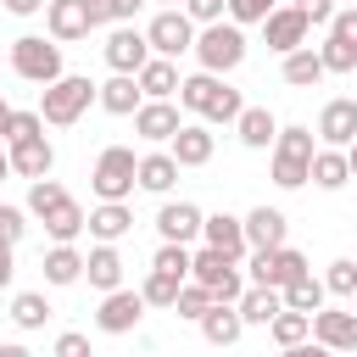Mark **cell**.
<instances>
[{"label": "cell", "instance_id": "cell-12", "mask_svg": "<svg viewBox=\"0 0 357 357\" xmlns=\"http://www.w3.org/2000/svg\"><path fill=\"white\" fill-rule=\"evenodd\" d=\"M201 223H206V212H201L195 201H167V206L156 212V234H162V240H178V245H190V240L201 234Z\"/></svg>", "mask_w": 357, "mask_h": 357}, {"label": "cell", "instance_id": "cell-23", "mask_svg": "<svg viewBox=\"0 0 357 357\" xmlns=\"http://www.w3.org/2000/svg\"><path fill=\"white\" fill-rule=\"evenodd\" d=\"M234 128H240V145H251V151H268V145L279 139V123H273L268 106H245V112L234 117Z\"/></svg>", "mask_w": 357, "mask_h": 357}, {"label": "cell", "instance_id": "cell-44", "mask_svg": "<svg viewBox=\"0 0 357 357\" xmlns=\"http://www.w3.org/2000/svg\"><path fill=\"white\" fill-rule=\"evenodd\" d=\"M268 11H273V0H229V22H268Z\"/></svg>", "mask_w": 357, "mask_h": 357}, {"label": "cell", "instance_id": "cell-32", "mask_svg": "<svg viewBox=\"0 0 357 357\" xmlns=\"http://www.w3.org/2000/svg\"><path fill=\"white\" fill-rule=\"evenodd\" d=\"M318 78H324V56H318V50H307V45H301V50H290V56H284V84L307 89V84H318Z\"/></svg>", "mask_w": 357, "mask_h": 357}, {"label": "cell", "instance_id": "cell-4", "mask_svg": "<svg viewBox=\"0 0 357 357\" xmlns=\"http://www.w3.org/2000/svg\"><path fill=\"white\" fill-rule=\"evenodd\" d=\"M89 184H95V195H100V201H128V195H134V184H139V156H134L128 145H106V151L95 156Z\"/></svg>", "mask_w": 357, "mask_h": 357}, {"label": "cell", "instance_id": "cell-15", "mask_svg": "<svg viewBox=\"0 0 357 357\" xmlns=\"http://www.w3.org/2000/svg\"><path fill=\"white\" fill-rule=\"evenodd\" d=\"M45 22H50V39H56V45L84 39V33L95 28L89 11H84V0H50V6H45Z\"/></svg>", "mask_w": 357, "mask_h": 357}, {"label": "cell", "instance_id": "cell-6", "mask_svg": "<svg viewBox=\"0 0 357 357\" xmlns=\"http://www.w3.org/2000/svg\"><path fill=\"white\" fill-rule=\"evenodd\" d=\"M145 39H151V56H184V50H195V22L178 11V6H167V11H156L151 17V28H145Z\"/></svg>", "mask_w": 357, "mask_h": 357}, {"label": "cell", "instance_id": "cell-43", "mask_svg": "<svg viewBox=\"0 0 357 357\" xmlns=\"http://www.w3.org/2000/svg\"><path fill=\"white\" fill-rule=\"evenodd\" d=\"M240 112H245V106H240V89H229V84H223V89H218V100L206 106V123H234Z\"/></svg>", "mask_w": 357, "mask_h": 357}, {"label": "cell", "instance_id": "cell-27", "mask_svg": "<svg viewBox=\"0 0 357 357\" xmlns=\"http://www.w3.org/2000/svg\"><path fill=\"white\" fill-rule=\"evenodd\" d=\"M128 229H134V212H128L123 201H100V206L89 212V234H95V240H106V245H112V240H123Z\"/></svg>", "mask_w": 357, "mask_h": 357}, {"label": "cell", "instance_id": "cell-10", "mask_svg": "<svg viewBox=\"0 0 357 357\" xmlns=\"http://www.w3.org/2000/svg\"><path fill=\"white\" fill-rule=\"evenodd\" d=\"M318 139L335 145V151H346V145L357 139V100H346V95L324 100V112H318Z\"/></svg>", "mask_w": 357, "mask_h": 357}, {"label": "cell", "instance_id": "cell-26", "mask_svg": "<svg viewBox=\"0 0 357 357\" xmlns=\"http://www.w3.org/2000/svg\"><path fill=\"white\" fill-rule=\"evenodd\" d=\"M84 229H89V218H84V206H78L73 195H67V201H61L56 212H45V234H50L56 245H73V240H78Z\"/></svg>", "mask_w": 357, "mask_h": 357}, {"label": "cell", "instance_id": "cell-8", "mask_svg": "<svg viewBox=\"0 0 357 357\" xmlns=\"http://www.w3.org/2000/svg\"><path fill=\"white\" fill-rule=\"evenodd\" d=\"M301 273H307V257H301L296 245H279V251H257V257H251V284L284 290V284H296Z\"/></svg>", "mask_w": 357, "mask_h": 357}, {"label": "cell", "instance_id": "cell-42", "mask_svg": "<svg viewBox=\"0 0 357 357\" xmlns=\"http://www.w3.org/2000/svg\"><path fill=\"white\" fill-rule=\"evenodd\" d=\"M324 290H335V296H357V262H329V273H324Z\"/></svg>", "mask_w": 357, "mask_h": 357}, {"label": "cell", "instance_id": "cell-28", "mask_svg": "<svg viewBox=\"0 0 357 357\" xmlns=\"http://www.w3.org/2000/svg\"><path fill=\"white\" fill-rule=\"evenodd\" d=\"M346 178H351V162H346V151H335V145L312 151V184H318V190H340Z\"/></svg>", "mask_w": 357, "mask_h": 357}, {"label": "cell", "instance_id": "cell-24", "mask_svg": "<svg viewBox=\"0 0 357 357\" xmlns=\"http://www.w3.org/2000/svg\"><path fill=\"white\" fill-rule=\"evenodd\" d=\"M84 273H89L95 290H123V257H117V245L100 240V245L84 257Z\"/></svg>", "mask_w": 357, "mask_h": 357}, {"label": "cell", "instance_id": "cell-5", "mask_svg": "<svg viewBox=\"0 0 357 357\" xmlns=\"http://www.w3.org/2000/svg\"><path fill=\"white\" fill-rule=\"evenodd\" d=\"M11 73L28 78V84H56L61 78V45L56 39H39V33L11 39Z\"/></svg>", "mask_w": 357, "mask_h": 357}, {"label": "cell", "instance_id": "cell-11", "mask_svg": "<svg viewBox=\"0 0 357 357\" xmlns=\"http://www.w3.org/2000/svg\"><path fill=\"white\" fill-rule=\"evenodd\" d=\"M139 312H145V296H139V290H106L95 324H100L106 335H128V329L139 324Z\"/></svg>", "mask_w": 357, "mask_h": 357}, {"label": "cell", "instance_id": "cell-59", "mask_svg": "<svg viewBox=\"0 0 357 357\" xmlns=\"http://www.w3.org/2000/svg\"><path fill=\"white\" fill-rule=\"evenodd\" d=\"M162 6H178V0H162Z\"/></svg>", "mask_w": 357, "mask_h": 357}, {"label": "cell", "instance_id": "cell-60", "mask_svg": "<svg viewBox=\"0 0 357 357\" xmlns=\"http://www.w3.org/2000/svg\"><path fill=\"white\" fill-rule=\"evenodd\" d=\"M351 312H357V296H351Z\"/></svg>", "mask_w": 357, "mask_h": 357}, {"label": "cell", "instance_id": "cell-2", "mask_svg": "<svg viewBox=\"0 0 357 357\" xmlns=\"http://www.w3.org/2000/svg\"><path fill=\"white\" fill-rule=\"evenodd\" d=\"M312 128H279L273 139V184L279 190H301L312 178Z\"/></svg>", "mask_w": 357, "mask_h": 357}, {"label": "cell", "instance_id": "cell-54", "mask_svg": "<svg viewBox=\"0 0 357 357\" xmlns=\"http://www.w3.org/2000/svg\"><path fill=\"white\" fill-rule=\"evenodd\" d=\"M11 273H17V262H11V245H6V240H0V290H6V284H11Z\"/></svg>", "mask_w": 357, "mask_h": 357}, {"label": "cell", "instance_id": "cell-41", "mask_svg": "<svg viewBox=\"0 0 357 357\" xmlns=\"http://www.w3.org/2000/svg\"><path fill=\"white\" fill-rule=\"evenodd\" d=\"M318 56H324V73H351V67H357V45H346V39H335V33L318 45Z\"/></svg>", "mask_w": 357, "mask_h": 357}, {"label": "cell", "instance_id": "cell-52", "mask_svg": "<svg viewBox=\"0 0 357 357\" xmlns=\"http://www.w3.org/2000/svg\"><path fill=\"white\" fill-rule=\"evenodd\" d=\"M139 6H145V0H112V22H134Z\"/></svg>", "mask_w": 357, "mask_h": 357}, {"label": "cell", "instance_id": "cell-16", "mask_svg": "<svg viewBox=\"0 0 357 357\" xmlns=\"http://www.w3.org/2000/svg\"><path fill=\"white\" fill-rule=\"evenodd\" d=\"M312 340H324L329 351H357V312H312Z\"/></svg>", "mask_w": 357, "mask_h": 357}, {"label": "cell", "instance_id": "cell-17", "mask_svg": "<svg viewBox=\"0 0 357 357\" xmlns=\"http://www.w3.org/2000/svg\"><path fill=\"white\" fill-rule=\"evenodd\" d=\"M100 106H106L112 117H134V112L145 106V89H139V78H134V73H112V78L100 84Z\"/></svg>", "mask_w": 357, "mask_h": 357}, {"label": "cell", "instance_id": "cell-46", "mask_svg": "<svg viewBox=\"0 0 357 357\" xmlns=\"http://www.w3.org/2000/svg\"><path fill=\"white\" fill-rule=\"evenodd\" d=\"M22 229H28V223H22V212H17V206H0V240H6V245H17V240H22Z\"/></svg>", "mask_w": 357, "mask_h": 357}, {"label": "cell", "instance_id": "cell-58", "mask_svg": "<svg viewBox=\"0 0 357 357\" xmlns=\"http://www.w3.org/2000/svg\"><path fill=\"white\" fill-rule=\"evenodd\" d=\"M6 112H11V106H6V95H0V123H6Z\"/></svg>", "mask_w": 357, "mask_h": 357}, {"label": "cell", "instance_id": "cell-22", "mask_svg": "<svg viewBox=\"0 0 357 357\" xmlns=\"http://www.w3.org/2000/svg\"><path fill=\"white\" fill-rule=\"evenodd\" d=\"M240 329H245V318H240V307H234V301H212V307H206V318H201V335H206L212 346H234V340H240Z\"/></svg>", "mask_w": 357, "mask_h": 357}, {"label": "cell", "instance_id": "cell-49", "mask_svg": "<svg viewBox=\"0 0 357 357\" xmlns=\"http://www.w3.org/2000/svg\"><path fill=\"white\" fill-rule=\"evenodd\" d=\"M329 33H335V39H346V45H357V6H351V11H335Z\"/></svg>", "mask_w": 357, "mask_h": 357}, {"label": "cell", "instance_id": "cell-7", "mask_svg": "<svg viewBox=\"0 0 357 357\" xmlns=\"http://www.w3.org/2000/svg\"><path fill=\"white\" fill-rule=\"evenodd\" d=\"M100 50H106V67H112V73H139V67L151 61V39H145L134 22H117Z\"/></svg>", "mask_w": 357, "mask_h": 357}, {"label": "cell", "instance_id": "cell-53", "mask_svg": "<svg viewBox=\"0 0 357 357\" xmlns=\"http://www.w3.org/2000/svg\"><path fill=\"white\" fill-rule=\"evenodd\" d=\"M39 6H50V0H6V11H11V17H33Z\"/></svg>", "mask_w": 357, "mask_h": 357}, {"label": "cell", "instance_id": "cell-29", "mask_svg": "<svg viewBox=\"0 0 357 357\" xmlns=\"http://www.w3.org/2000/svg\"><path fill=\"white\" fill-rule=\"evenodd\" d=\"M173 178H178V162H173V151H151V156H139V190H156V195H167V190H173Z\"/></svg>", "mask_w": 357, "mask_h": 357}, {"label": "cell", "instance_id": "cell-20", "mask_svg": "<svg viewBox=\"0 0 357 357\" xmlns=\"http://www.w3.org/2000/svg\"><path fill=\"white\" fill-rule=\"evenodd\" d=\"M284 229H290V223H284L279 206H257V212L245 218V240H251L257 251H279V245H284Z\"/></svg>", "mask_w": 357, "mask_h": 357}, {"label": "cell", "instance_id": "cell-50", "mask_svg": "<svg viewBox=\"0 0 357 357\" xmlns=\"http://www.w3.org/2000/svg\"><path fill=\"white\" fill-rule=\"evenodd\" d=\"M279 357H335L324 340H296V346H279Z\"/></svg>", "mask_w": 357, "mask_h": 357}, {"label": "cell", "instance_id": "cell-21", "mask_svg": "<svg viewBox=\"0 0 357 357\" xmlns=\"http://www.w3.org/2000/svg\"><path fill=\"white\" fill-rule=\"evenodd\" d=\"M234 307H240L245 324H262V329H268V324L279 318V307H284V290H273V284H245V296H240Z\"/></svg>", "mask_w": 357, "mask_h": 357}, {"label": "cell", "instance_id": "cell-34", "mask_svg": "<svg viewBox=\"0 0 357 357\" xmlns=\"http://www.w3.org/2000/svg\"><path fill=\"white\" fill-rule=\"evenodd\" d=\"M178 290H184V279H173V273H162V268H151V273H145V284H139L145 307H173V301H178Z\"/></svg>", "mask_w": 357, "mask_h": 357}, {"label": "cell", "instance_id": "cell-38", "mask_svg": "<svg viewBox=\"0 0 357 357\" xmlns=\"http://www.w3.org/2000/svg\"><path fill=\"white\" fill-rule=\"evenodd\" d=\"M206 307H212V290H206L201 279H184V290H178V301H173V312L201 324V318H206Z\"/></svg>", "mask_w": 357, "mask_h": 357}, {"label": "cell", "instance_id": "cell-55", "mask_svg": "<svg viewBox=\"0 0 357 357\" xmlns=\"http://www.w3.org/2000/svg\"><path fill=\"white\" fill-rule=\"evenodd\" d=\"M0 357H33V351H28V346H17V340H11V346H0Z\"/></svg>", "mask_w": 357, "mask_h": 357}, {"label": "cell", "instance_id": "cell-25", "mask_svg": "<svg viewBox=\"0 0 357 357\" xmlns=\"http://www.w3.org/2000/svg\"><path fill=\"white\" fill-rule=\"evenodd\" d=\"M134 78H139V89H145L151 100H167V95H178V84H184V78H178V67H173L167 56H151Z\"/></svg>", "mask_w": 357, "mask_h": 357}, {"label": "cell", "instance_id": "cell-9", "mask_svg": "<svg viewBox=\"0 0 357 357\" xmlns=\"http://www.w3.org/2000/svg\"><path fill=\"white\" fill-rule=\"evenodd\" d=\"M307 11L301 6H273L268 11V22H262V33H268V50H279V56H290V50H301L307 45Z\"/></svg>", "mask_w": 357, "mask_h": 357}, {"label": "cell", "instance_id": "cell-14", "mask_svg": "<svg viewBox=\"0 0 357 357\" xmlns=\"http://www.w3.org/2000/svg\"><path fill=\"white\" fill-rule=\"evenodd\" d=\"M201 240H206V245H218V251H223V257H234V262H240V257H245V245H251V240H245V218H229V212H212V218L201 223Z\"/></svg>", "mask_w": 357, "mask_h": 357}, {"label": "cell", "instance_id": "cell-33", "mask_svg": "<svg viewBox=\"0 0 357 357\" xmlns=\"http://www.w3.org/2000/svg\"><path fill=\"white\" fill-rule=\"evenodd\" d=\"M45 318H50V301H45L39 290L11 296V324H17V329H45Z\"/></svg>", "mask_w": 357, "mask_h": 357}, {"label": "cell", "instance_id": "cell-51", "mask_svg": "<svg viewBox=\"0 0 357 357\" xmlns=\"http://www.w3.org/2000/svg\"><path fill=\"white\" fill-rule=\"evenodd\" d=\"M84 11H89V22L100 28V22H112V0H84Z\"/></svg>", "mask_w": 357, "mask_h": 357}, {"label": "cell", "instance_id": "cell-13", "mask_svg": "<svg viewBox=\"0 0 357 357\" xmlns=\"http://www.w3.org/2000/svg\"><path fill=\"white\" fill-rule=\"evenodd\" d=\"M6 151H11V173H22V178H50V167H56V151H50L45 134L17 139V145H6Z\"/></svg>", "mask_w": 357, "mask_h": 357}, {"label": "cell", "instance_id": "cell-40", "mask_svg": "<svg viewBox=\"0 0 357 357\" xmlns=\"http://www.w3.org/2000/svg\"><path fill=\"white\" fill-rule=\"evenodd\" d=\"M61 201H67V190H61L56 178H33V190H28V212H33V218H45V212H56Z\"/></svg>", "mask_w": 357, "mask_h": 357}, {"label": "cell", "instance_id": "cell-1", "mask_svg": "<svg viewBox=\"0 0 357 357\" xmlns=\"http://www.w3.org/2000/svg\"><path fill=\"white\" fill-rule=\"evenodd\" d=\"M89 100H100V84L78 78V73H61L56 84H45L39 117H45V123H56V128H67V123H78V117L89 112Z\"/></svg>", "mask_w": 357, "mask_h": 357}, {"label": "cell", "instance_id": "cell-18", "mask_svg": "<svg viewBox=\"0 0 357 357\" xmlns=\"http://www.w3.org/2000/svg\"><path fill=\"white\" fill-rule=\"evenodd\" d=\"M184 123H178V106L173 100H145L139 112H134V134H145V139H173Z\"/></svg>", "mask_w": 357, "mask_h": 357}, {"label": "cell", "instance_id": "cell-37", "mask_svg": "<svg viewBox=\"0 0 357 357\" xmlns=\"http://www.w3.org/2000/svg\"><path fill=\"white\" fill-rule=\"evenodd\" d=\"M268 329H273V340H279V346H296V340H307V335H312V312H290V307H279V318H273Z\"/></svg>", "mask_w": 357, "mask_h": 357}, {"label": "cell", "instance_id": "cell-56", "mask_svg": "<svg viewBox=\"0 0 357 357\" xmlns=\"http://www.w3.org/2000/svg\"><path fill=\"white\" fill-rule=\"evenodd\" d=\"M346 162H351V178H357V139L346 145Z\"/></svg>", "mask_w": 357, "mask_h": 357}, {"label": "cell", "instance_id": "cell-36", "mask_svg": "<svg viewBox=\"0 0 357 357\" xmlns=\"http://www.w3.org/2000/svg\"><path fill=\"white\" fill-rule=\"evenodd\" d=\"M190 262H195V251L178 245V240H162L156 257H151V268H162V273H173V279H190Z\"/></svg>", "mask_w": 357, "mask_h": 357}, {"label": "cell", "instance_id": "cell-57", "mask_svg": "<svg viewBox=\"0 0 357 357\" xmlns=\"http://www.w3.org/2000/svg\"><path fill=\"white\" fill-rule=\"evenodd\" d=\"M6 173H11V151L0 145V178H6Z\"/></svg>", "mask_w": 357, "mask_h": 357}, {"label": "cell", "instance_id": "cell-3", "mask_svg": "<svg viewBox=\"0 0 357 357\" xmlns=\"http://www.w3.org/2000/svg\"><path fill=\"white\" fill-rule=\"evenodd\" d=\"M195 61H201V73H234V67L245 61V33H240V22H206V28L195 33Z\"/></svg>", "mask_w": 357, "mask_h": 357}, {"label": "cell", "instance_id": "cell-35", "mask_svg": "<svg viewBox=\"0 0 357 357\" xmlns=\"http://www.w3.org/2000/svg\"><path fill=\"white\" fill-rule=\"evenodd\" d=\"M284 307H290V312H318V307H324V279L301 273L296 284H284Z\"/></svg>", "mask_w": 357, "mask_h": 357}, {"label": "cell", "instance_id": "cell-30", "mask_svg": "<svg viewBox=\"0 0 357 357\" xmlns=\"http://www.w3.org/2000/svg\"><path fill=\"white\" fill-rule=\"evenodd\" d=\"M218 89H223V78H218V73H195V78H184V84H178V106H190V112H201V117H206V106L218 100Z\"/></svg>", "mask_w": 357, "mask_h": 357}, {"label": "cell", "instance_id": "cell-48", "mask_svg": "<svg viewBox=\"0 0 357 357\" xmlns=\"http://www.w3.org/2000/svg\"><path fill=\"white\" fill-rule=\"evenodd\" d=\"M301 11H307V22H318V28H329L335 22V0H296Z\"/></svg>", "mask_w": 357, "mask_h": 357}, {"label": "cell", "instance_id": "cell-19", "mask_svg": "<svg viewBox=\"0 0 357 357\" xmlns=\"http://www.w3.org/2000/svg\"><path fill=\"white\" fill-rule=\"evenodd\" d=\"M173 162L178 167H206L212 162V128L206 123H184L173 134Z\"/></svg>", "mask_w": 357, "mask_h": 357}, {"label": "cell", "instance_id": "cell-47", "mask_svg": "<svg viewBox=\"0 0 357 357\" xmlns=\"http://www.w3.org/2000/svg\"><path fill=\"white\" fill-rule=\"evenodd\" d=\"M56 357H95V351H89V340L78 329H67V335H56Z\"/></svg>", "mask_w": 357, "mask_h": 357}, {"label": "cell", "instance_id": "cell-31", "mask_svg": "<svg viewBox=\"0 0 357 357\" xmlns=\"http://www.w3.org/2000/svg\"><path fill=\"white\" fill-rule=\"evenodd\" d=\"M45 279H50V284H78V279H84V257H78L73 245H50V251H45Z\"/></svg>", "mask_w": 357, "mask_h": 357}, {"label": "cell", "instance_id": "cell-39", "mask_svg": "<svg viewBox=\"0 0 357 357\" xmlns=\"http://www.w3.org/2000/svg\"><path fill=\"white\" fill-rule=\"evenodd\" d=\"M33 134H45V117H39V112H6V123H0V145L33 139Z\"/></svg>", "mask_w": 357, "mask_h": 357}, {"label": "cell", "instance_id": "cell-45", "mask_svg": "<svg viewBox=\"0 0 357 357\" xmlns=\"http://www.w3.org/2000/svg\"><path fill=\"white\" fill-rule=\"evenodd\" d=\"M223 11H229V0H184L190 22H223Z\"/></svg>", "mask_w": 357, "mask_h": 357}]
</instances>
